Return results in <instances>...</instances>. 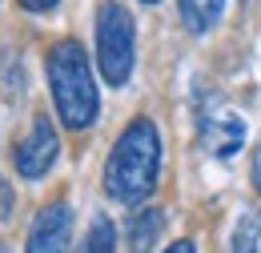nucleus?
Instances as JSON below:
<instances>
[{
    "mask_svg": "<svg viewBox=\"0 0 261 253\" xmlns=\"http://www.w3.org/2000/svg\"><path fill=\"white\" fill-rule=\"evenodd\" d=\"M12 209H16V193H12V185H8V177H0V221H8Z\"/></svg>",
    "mask_w": 261,
    "mask_h": 253,
    "instance_id": "9b49d317",
    "label": "nucleus"
},
{
    "mask_svg": "<svg viewBox=\"0 0 261 253\" xmlns=\"http://www.w3.org/2000/svg\"><path fill=\"white\" fill-rule=\"evenodd\" d=\"M161 185V129L153 117H133L117 133L105 169H100V189L117 205H153V193Z\"/></svg>",
    "mask_w": 261,
    "mask_h": 253,
    "instance_id": "f257e3e1",
    "label": "nucleus"
},
{
    "mask_svg": "<svg viewBox=\"0 0 261 253\" xmlns=\"http://www.w3.org/2000/svg\"><path fill=\"white\" fill-rule=\"evenodd\" d=\"M117 241H121L117 221H113L105 209H97V213L89 217V225H85V233H81L76 253H117Z\"/></svg>",
    "mask_w": 261,
    "mask_h": 253,
    "instance_id": "1a4fd4ad",
    "label": "nucleus"
},
{
    "mask_svg": "<svg viewBox=\"0 0 261 253\" xmlns=\"http://www.w3.org/2000/svg\"><path fill=\"white\" fill-rule=\"evenodd\" d=\"M0 253H8V245H0Z\"/></svg>",
    "mask_w": 261,
    "mask_h": 253,
    "instance_id": "dca6fc26",
    "label": "nucleus"
},
{
    "mask_svg": "<svg viewBox=\"0 0 261 253\" xmlns=\"http://www.w3.org/2000/svg\"><path fill=\"white\" fill-rule=\"evenodd\" d=\"M16 4H20V8L29 12V16H48V12H53V8L61 4V0H16Z\"/></svg>",
    "mask_w": 261,
    "mask_h": 253,
    "instance_id": "ddd939ff",
    "label": "nucleus"
},
{
    "mask_svg": "<svg viewBox=\"0 0 261 253\" xmlns=\"http://www.w3.org/2000/svg\"><path fill=\"white\" fill-rule=\"evenodd\" d=\"M44 81L53 96V117L68 133H89L100 117V89L89 61V48L72 36H61L44 53Z\"/></svg>",
    "mask_w": 261,
    "mask_h": 253,
    "instance_id": "f03ea898",
    "label": "nucleus"
},
{
    "mask_svg": "<svg viewBox=\"0 0 261 253\" xmlns=\"http://www.w3.org/2000/svg\"><path fill=\"white\" fill-rule=\"evenodd\" d=\"M165 233V209L161 205H141L133 209V217L125 221V237H129V253H153Z\"/></svg>",
    "mask_w": 261,
    "mask_h": 253,
    "instance_id": "0eeeda50",
    "label": "nucleus"
},
{
    "mask_svg": "<svg viewBox=\"0 0 261 253\" xmlns=\"http://www.w3.org/2000/svg\"><path fill=\"white\" fill-rule=\"evenodd\" d=\"M93 61L109 89H125L137 68V20L125 0H105L93 20Z\"/></svg>",
    "mask_w": 261,
    "mask_h": 253,
    "instance_id": "7ed1b4c3",
    "label": "nucleus"
},
{
    "mask_svg": "<svg viewBox=\"0 0 261 253\" xmlns=\"http://www.w3.org/2000/svg\"><path fill=\"white\" fill-rule=\"evenodd\" d=\"M161 253H197V245L189 241V237H177V241H169Z\"/></svg>",
    "mask_w": 261,
    "mask_h": 253,
    "instance_id": "4468645a",
    "label": "nucleus"
},
{
    "mask_svg": "<svg viewBox=\"0 0 261 253\" xmlns=\"http://www.w3.org/2000/svg\"><path fill=\"white\" fill-rule=\"evenodd\" d=\"M241 4H245V0H241Z\"/></svg>",
    "mask_w": 261,
    "mask_h": 253,
    "instance_id": "f3484780",
    "label": "nucleus"
},
{
    "mask_svg": "<svg viewBox=\"0 0 261 253\" xmlns=\"http://www.w3.org/2000/svg\"><path fill=\"white\" fill-rule=\"evenodd\" d=\"M249 185L261 197V137H257V145H253V157H249Z\"/></svg>",
    "mask_w": 261,
    "mask_h": 253,
    "instance_id": "f8f14e48",
    "label": "nucleus"
},
{
    "mask_svg": "<svg viewBox=\"0 0 261 253\" xmlns=\"http://www.w3.org/2000/svg\"><path fill=\"white\" fill-rule=\"evenodd\" d=\"M193 129H197V145L201 153L217 161H229L241 153L245 145V117L225 100V93L217 89H201L193 100Z\"/></svg>",
    "mask_w": 261,
    "mask_h": 253,
    "instance_id": "20e7f679",
    "label": "nucleus"
},
{
    "mask_svg": "<svg viewBox=\"0 0 261 253\" xmlns=\"http://www.w3.org/2000/svg\"><path fill=\"white\" fill-rule=\"evenodd\" d=\"M141 4H157V0H141Z\"/></svg>",
    "mask_w": 261,
    "mask_h": 253,
    "instance_id": "2eb2a0df",
    "label": "nucleus"
},
{
    "mask_svg": "<svg viewBox=\"0 0 261 253\" xmlns=\"http://www.w3.org/2000/svg\"><path fill=\"white\" fill-rule=\"evenodd\" d=\"M177 16L189 36H209L225 16V0H177Z\"/></svg>",
    "mask_w": 261,
    "mask_h": 253,
    "instance_id": "6e6552de",
    "label": "nucleus"
},
{
    "mask_svg": "<svg viewBox=\"0 0 261 253\" xmlns=\"http://www.w3.org/2000/svg\"><path fill=\"white\" fill-rule=\"evenodd\" d=\"M229 253H261V205H241L237 221H233V237H229Z\"/></svg>",
    "mask_w": 261,
    "mask_h": 253,
    "instance_id": "9d476101",
    "label": "nucleus"
},
{
    "mask_svg": "<svg viewBox=\"0 0 261 253\" xmlns=\"http://www.w3.org/2000/svg\"><path fill=\"white\" fill-rule=\"evenodd\" d=\"M72 229H76V213L68 197H53L36 209L24 237V253H72Z\"/></svg>",
    "mask_w": 261,
    "mask_h": 253,
    "instance_id": "423d86ee",
    "label": "nucleus"
},
{
    "mask_svg": "<svg viewBox=\"0 0 261 253\" xmlns=\"http://www.w3.org/2000/svg\"><path fill=\"white\" fill-rule=\"evenodd\" d=\"M61 121L53 113H33L24 137L12 145V169L20 181H44L61 161Z\"/></svg>",
    "mask_w": 261,
    "mask_h": 253,
    "instance_id": "39448f33",
    "label": "nucleus"
}]
</instances>
